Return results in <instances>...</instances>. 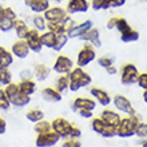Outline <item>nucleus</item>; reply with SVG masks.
Segmentation results:
<instances>
[{
    "label": "nucleus",
    "instance_id": "nucleus-46",
    "mask_svg": "<svg viewBox=\"0 0 147 147\" xmlns=\"http://www.w3.org/2000/svg\"><path fill=\"white\" fill-rule=\"evenodd\" d=\"M143 100L147 103V91H144V92H143Z\"/></svg>",
    "mask_w": 147,
    "mask_h": 147
},
{
    "label": "nucleus",
    "instance_id": "nucleus-9",
    "mask_svg": "<svg viewBox=\"0 0 147 147\" xmlns=\"http://www.w3.org/2000/svg\"><path fill=\"white\" fill-rule=\"evenodd\" d=\"M16 19H18V15H16L15 9L12 7H4L0 15V31L5 32V34L12 31Z\"/></svg>",
    "mask_w": 147,
    "mask_h": 147
},
{
    "label": "nucleus",
    "instance_id": "nucleus-47",
    "mask_svg": "<svg viewBox=\"0 0 147 147\" xmlns=\"http://www.w3.org/2000/svg\"><path fill=\"white\" fill-rule=\"evenodd\" d=\"M51 1H55V3H63V1H64V0H51Z\"/></svg>",
    "mask_w": 147,
    "mask_h": 147
},
{
    "label": "nucleus",
    "instance_id": "nucleus-43",
    "mask_svg": "<svg viewBox=\"0 0 147 147\" xmlns=\"http://www.w3.org/2000/svg\"><path fill=\"white\" fill-rule=\"evenodd\" d=\"M31 76H34V75H32V71H30V70H24L20 72L22 80H23V79H31Z\"/></svg>",
    "mask_w": 147,
    "mask_h": 147
},
{
    "label": "nucleus",
    "instance_id": "nucleus-27",
    "mask_svg": "<svg viewBox=\"0 0 147 147\" xmlns=\"http://www.w3.org/2000/svg\"><path fill=\"white\" fill-rule=\"evenodd\" d=\"M40 40H42L43 47L52 50L55 46V40H56V34L50 30H46V31L40 32Z\"/></svg>",
    "mask_w": 147,
    "mask_h": 147
},
{
    "label": "nucleus",
    "instance_id": "nucleus-15",
    "mask_svg": "<svg viewBox=\"0 0 147 147\" xmlns=\"http://www.w3.org/2000/svg\"><path fill=\"white\" fill-rule=\"evenodd\" d=\"M94 27L92 20H84L82 23H75L72 27L67 31V35L70 39H79L82 35H84L90 28Z\"/></svg>",
    "mask_w": 147,
    "mask_h": 147
},
{
    "label": "nucleus",
    "instance_id": "nucleus-20",
    "mask_svg": "<svg viewBox=\"0 0 147 147\" xmlns=\"http://www.w3.org/2000/svg\"><path fill=\"white\" fill-rule=\"evenodd\" d=\"M80 40H83V42L86 43H90L91 46H94L95 48H99V47H102V40H100V32H99V30L95 27L90 28L88 31L86 32L84 35H82Z\"/></svg>",
    "mask_w": 147,
    "mask_h": 147
},
{
    "label": "nucleus",
    "instance_id": "nucleus-35",
    "mask_svg": "<svg viewBox=\"0 0 147 147\" xmlns=\"http://www.w3.org/2000/svg\"><path fill=\"white\" fill-rule=\"evenodd\" d=\"M90 7L94 11H102V9H109L107 7V0H91L90 1Z\"/></svg>",
    "mask_w": 147,
    "mask_h": 147
},
{
    "label": "nucleus",
    "instance_id": "nucleus-18",
    "mask_svg": "<svg viewBox=\"0 0 147 147\" xmlns=\"http://www.w3.org/2000/svg\"><path fill=\"white\" fill-rule=\"evenodd\" d=\"M95 109H96V102H95V99H91V98L78 96L72 102L74 111H79V110H91V111H94Z\"/></svg>",
    "mask_w": 147,
    "mask_h": 147
},
{
    "label": "nucleus",
    "instance_id": "nucleus-2",
    "mask_svg": "<svg viewBox=\"0 0 147 147\" xmlns=\"http://www.w3.org/2000/svg\"><path fill=\"white\" fill-rule=\"evenodd\" d=\"M51 128L54 130L60 139H66V138H80L82 131L80 128L72 124L70 120H67L66 118H56L51 122Z\"/></svg>",
    "mask_w": 147,
    "mask_h": 147
},
{
    "label": "nucleus",
    "instance_id": "nucleus-23",
    "mask_svg": "<svg viewBox=\"0 0 147 147\" xmlns=\"http://www.w3.org/2000/svg\"><path fill=\"white\" fill-rule=\"evenodd\" d=\"M51 74V68L46 64H43V63H38L34 66V70H32V75L35 76L36 80L39 82H44L46 79H48Z\"/></svg>",
    "mask_w": 147,
    "mask_h": 147
},
{
    "label": "nucleus",
    "instance_id": "nucleus-49",
    "mask_svg": "<svg viewBox=\"0 0 147 147\" xmlns=\"http://www.w3.org/2000/svg\"><path fill=\"white\" fill-rule=\"evenodd\" d=\"M3 5H1V4H0V15H1V12H3Z\"/></svg>",
    "mask_w": 147,
    "mask_h": 147
},
{
    "label": "nucleus",
    "instance_id": "nucleus-3",
    "mask_svg": "<svg viewBox=\"0 0 147 147\" xmlns=\"http://www.w3.org/2000/svg\"><path fill=\"white\" fill-rule=\"evenodd\" d=\"M68 80H70V91L76 92L83 87H88L92 82V78L88 72L83 70V67H74L68 74Z\"/></svg>",
    "mask_w": 147,
    "mask_h": 147
},
{
    "label": "nucleus",
    "instance_id": "nucleus-16",
    "mask_svg": "<svg viewBox=\"0 0 147 147\" xmlns=\"http://www.w3.org/2000/svg\"><path fill=\"white\" fill-rule=\"evenodd\" d=\"M90 9V1L87 0H67L66 11L68 15H76V13H84Z\"/></svg>",
    "mask_w": 147,
    "mask_h": 147
},
{
    "label": "nucleus",
    "instance_id": "nucleus-8",
    "mask_svg": "<svg viewBox=\"0 0 147 147\" xmlns=\"http://www.w3.org/2000/svg\"><path fill=\"white\" fill-rule=\"evenodd\" d=\"M139 76V70L134 63H126L120 68V82L123 86H132L136 84Z\"/></svg>",
    "mask_w": 147,
    "mask_h": 147
},
{
    "label": "nucleus",
    "instance_id": "nucleus-48",
    "mask_svg": "<svg viewBox=\"0 0 147 147\" xmlns=\"http://www.w3.org/2000/svg\"><path fill=\"white\" fill-rule=\"evenodd\" d=\"M142 147H147V140H144L143 143H142Z\"/></svg>",
    "mask_w": 147,
    "mask_h": 147
},
{
    "label": "nucleus",
    "instance_id": "nucleus-45",
    "mask_svg": "<svg viewBox=\"0 0 147 147\" xmlns=\"http://www.w3.org/2000/svg\"><path fill=\"white\" fill-rule=\"evenodd\" d=\"M105 70L109 75H116V74H118V68H116L114 64H112V66H109L107 68H105Z\"/></svg>",
    "mask_w": 147,
    "mask_h": 147
},
{
    "label": "nucleus",
    "instance_id": "nucleus-37",
    "mask_svg": "<svg viewBox=\"0 0 147 147\" xmlns=\"http://www.w3.org/2000/svg\"><path fill=\"white\" fill-rule=\"evenodd\" d=\"M98 64L102 67V68H107L109 66H112L114 64V59L109 55H103L100 58H98Z\"/></svg>",
    "mask_w": 147,
    "mask_h": 147
},
{
    "label": "nucleus",
    "instance_id": "nucleus-41",
    "mask_svg": "<svg viewBox=\"0 0 147 147\" xmlns=\"http://www.w3.org/2000/svg\"><path fill=\"white\" fill-rule=\"evenodd\" d=\"M126 4V0H107V7L110 8H119Z\"/></svg>",
    "mask_w": 147,
    "mask_h": 147
},
{
    "label": "nucleus",
    "instance_id": "nucleus-44",
    "mask_svg": "<svg viewBox=\"0 0 147 147\" xmlns=\"http://www.w3.org/2000/svg\"><path fill=\"white\" fill-rule=\"evenodd\" d=\"M5 130H7V122H5L4 118H0V135L4 134Z\"/></svg>",
    "mask_w": 147,
    "mask_h": 147
},
{
    "label": "nucleus",
    "instance_id": "nucleus-24",
    "mask_svg": "<svg viewBox=\"0 0 147 147\" xmlns=\"http://www.w3.org/2000/svg\"><path fill=\"white\" fill-rule=\"evenodd\" d=\"M18 86H19L20 92H23L24 95H28V96L34 95L36 92V90H38L36 82L32 80V79H23V80H20L18 83Z\"/></svg>",
    "mask_w": 147,
    "mask_h": 147
},
{
    "label": "nucleus",
    "instance_id": "nucleus-10",
    "mask_svg": "<svg viewBox=\"0 0 147 147\" xmlns=\"http://www.w3.org/2000/svg\"><path fill=\"white\" fill-rule=\"evenodd\" d=\"M74 68V60L67 55H58L52 64V71L58 75H68L70 71Z\"/></svg>",
    "mask_w": 147,
    "mask_h": 147
},
{
    "label": "nucleus",
    "instance_id": "nucleus-11",
    "mask_svg": "<svg viewBox=\"0 0 147 147\" xmlns=\"http://www.w3.org/2000/svg\"><path fill=\"white\" fill-rule=\"evenodd\" d=\"M59 140H60V136L54 130H50V131L38 134L35 139V144L36 147H52L58 143Z\"/></svg>",
    "mask_w": 147,
    "mask_h": 147
},
{
    "label": "nucleus",
    "instance_id": "nucleus-32",
    "mask_svg": "<svg viewBox=\"0 0 147 147\" xmlns=\"http://www.w3.org/2000/svg\"><path fill=\"white\" fill-rule=\"evenodd\" d=\"M26 118H27L30 122H32V123H36L39 120L44 119V112L39 109H32V110H30V111H27Z\"/></svg>",
    "mask_w": 147,
    "mask_h": 147
},
{
    "label": "nucleus",
    "instance_id": "nucleus-42",
    "mask_svg": "<svg viewBox=\"0 0 147 147\" xmlns=\"http://www.w3.org/2000/svg\"><path fill=\"white\" fill-rule=\"evenodd\" d=\"M76 112L82 118H84V119H91V118H94V111H91V110H79V111H76Z\"/></svg>",
    "mask_w": 147,
    "mask_h": 147
},
{
    "label": "nucleus",
    "instance_id": "nucleus-21",
    "mask_svg": "<svg viewBox=\"0 0 147 147\" xmlns=\"http://www.w3.org/2000/svg\"><path fill=\"white\" fill-rule=\"evenodd\" d=\"M99 118H100V119L103 120L106 124H109V126H112V127H118V124H119L120 119H122L118 112L112 111V110H109V109L103 110Z\"/></svg>",
    "mask_w": 147,
    "mask_h": 147
},
{
    "label": "nucleus",
    "instance_id": "nucleus-50",
    "mask_svg": "<svg viewBox=\"0 0 147 147\" xmlns=\"http://www.w3.org/2000/svg\"><path fill=\"white\" fill-rule=\"evenodd\" d=\"M144 1H147V0H144Z\"/></svg>",
    "mask_w": 147,
    "mask_h": 147
},
{
    "label": "nucleus",
    "instance_id": "nucleus-25",
    "mask_svg": "<svg viewBox=\"0 0 147 147\" xmlns=\"http://www.w3.org/2000/svg\"><path fill=\"white\" fill-rule=\"evenodd\" d=\"M30 26L27 24V22L23 19H16L15 26H13V31H15L18 39H26L28 31H30Z\"/></svg>",
    "mask_w": 147,
    "mask_h": 147
},
{
    "label": "nucleus",
    "instance_id": "nucleus-34",
    "mask_svg": "<svg viewBox=\"0 0 147 147\" xmlns=\"http://www.w3.org/2000/svg\"><path fill=\"white\" fill-rule=\"evenodd\" d=\"M34 130H35L36 134H42V132L50 131V130H52V128H51V122H48V120H46V119L39 120V122L35 123V126H34Z\"/></svg>",
    "mask_w": 147,
    "mask_h": 147
},
{
    "label": "nucleus",
    "instance_id": "nucleus-36",
    "mask_svg": "<svg viewBox=\"0 0 147 147\" xmlns=\"http://www.w3.org/2000/svg\"><path fill=\"white\" fill-rule=\"evenodd\" d=\"M11 107V103H9V99L4 92V88H0V110L3 111H7Z\"/></svg>",
    "mask_w": 147,
    "mask_h": 147
},
{
    "label": "nucleus",
    "instance_id": "nucleus-4",
    "mask_svg": "<svg viewBox=\"0 0 147 147\" xmlns=\"http://www.w3.org/2000/svg\"><path fill=\"white\" fill-rule=\"evenodd\" d=\"M142 118L139 115L132 114V115H127L126 118H122L116 127V136L119 138H131L135 135L136 128L139 126V123L142 122Z\"/></svg>",
    "mask_w": 147,
    "mask_h": 147
},
{
    "label": "nucleus",
    "instance_id": "nucleus-38",
    "mask_svg": "<svg viewBox=\"0 0 147 147\" xmlns=\"http://www.w3.org/2000/svg\"><path fill=\"white\" fill-rule=\"evenodd\" d=\"M62 147H82L79 138H66L63 140Z\"/></svg>",
    "mask_w": 147,
    "mask_h": 147
},
{
    "label": "nucleus",
    "instance_id": "nucleus-40",
    "mask_svg": "<svg viewBox=\"0 0 147 147\" xmlns=\"http://www.w3.org/2000/svg\"><path fill=\"white\" fill-rule=\"evenodd\" d=\"M136 84L139 86L140 88H143V91H147V72H142V74L139 72Z\"/></svg>",
    "mask_w": 147,
    "mask_h": 147
},
{
    "label": "nucleus",
    "instance_id": "nucleus-33",
    "mask_svg": "<svg viewBox=\"0 0 147 147\" xmlns=\"http://www.w3.org/2000/svg\"><path fill=\"white\" fill-rule=\"evenodd\" d=\"M12 82V72L7 67H0V86H7Z\"/></svg>",
    "mask_w": 147,
    "mask_h": 147
},
{
    "label": "nucleus",
    "instance_id": "nucleus-14",
    "mask_svg": "<svg viewBox=\"0 0 147 147\" xmlns=\"http://www.w3.org/2000/svg\"><path fill=\"white\" fill-rule=\"evenodd\" d=\"M13 55V58H18V59H27L31 50L28 47L27 42L24 39H18L16 42L12 43L11 46V50H9Z\"/></svg>",
    "mask_w": 147,
    "mask_h": 147
},
{
    "label": "nucleus",
    "instance_id": "nucleus-29",
    "mask_svg": "<svg viewBox=\"0 0 147 147\" xmlns=\"http://www.w3.org/2000/svg\"><path fill=\"white\" fill-rule=\"evenodd\" d=\"M32 27L38 30L39 32H43L47 30V20L44 19L43 13H38V15L32 16Z\"/></svg>",
    "mask_w": 147,
    "mask_h": 147
},
{
    "label": "nucleus",
    "instance_id": "nucleus-22",
    "mask_svg": "<svg viewBox=\"0 0 147 147\" xmlns=\"http://www.w3.org/2000/svg\"><path fill=\"white\" fill-rule=\"evenodd\" d=\"M42 96L44 100L51 102V103H58L63 99V95L55 87H44L42 90Z\"/></svg>",
    "mask_w": 147,
    "mask_h": 147
},
{
    "label": "nucleus",
    "instance_id": "nucleus-28",
    "mask_svg": "<svg viewBox=\"0 0 147 147\" xmlns=\"http://www.w3.org/2000/svg\"><path fill=\"white\" fill-rule=\"evenodd\" d=\"M55 88L58 90L59 92L64 94L70 90V80H68V75H59L55 80Z\"/></svg>",
    "mask_w": 147,
    "mask_h": 147
},
{
    "label": "nucleus",
    "instance_id": "nucleus-6",
    "mask_svg": "<svg viewBox=\"0 0 147 147\" xmlns=\"http://www.w3.org/2000/svg\"><path fill=\"white\" fill-rule=\"evenodd\" d=\"M44 19L50 23H67L71 19V15H68V12L66 11V8L60 7V5H54L50 7L44 13Z\"/></svg>",
    "mask_w": 147,
    "mask_h": 147
},
{
    "label": "nucleus",
    "instance_id": "nucleus-5",
    "mask_svg": "<svg viewBox=\"0 0 147 147\" xmlns=\"http://www.w3.org/2000/svg\"><path fill=\"white\" fill-rule=\"evenodd\" d=\"M4 92L9 99L11 106H15V107H26L31 102V96L20 92L18 83H13V82L8 83L7 86H4Z\"/></svg>",
    "mask_w": 147,
    "mask_h": 147
},
{
    "label": "nucleus",
    "instance_id": "nucleus-12",
    "mask_svg": "<svg viewBox=\"0 0 147 147\" xmlns=\"http://www.w3.org/2000/svg\"><path fill=\"white\" fill-rule=\"evenodd\" d=\"M24 40L27 42V44H28V47H30L31 52H35V54L42 52L43 44H42V40H40V32H39L38 30H35L34 27H31Z\"/></svg>",
    "mask_w": 147,
    "mask_h": 147
},
{
    "label": "nucleus",
    "instance_id": "nucleus-1",
    "mask_svg": "<svg viewBox=\"0 0 147 147\" xmlns=\"http://www.w3.org/2000/svg\"><path fill=\"white\" fill-rule=\"evenodd\" d=\"M107 28L109 30H116L120 34V40L123 43H132L139 40V32L128 24V22L124 18H118L114 16L107 22Z\"/></svg>",
    "mask_w": 147,
    "mask_h": 147
},
{
    "label": "nucleus",
    "instance_id": "nucleus-19",
    "mask_svg": "<svg viewBox=\"0 0 147 147\" xmlns=\"http://www.w3.org/2000/svg\"><path fill=\"white\" fill-rule=\"evenodd\" d=\"M90 94H91V96L95 99V102H98V103L100 106H103V107L110 106V103L112 102V99L109 95V92L105 91L103 88H100V87H91Z\"/></svg>",
    "mask_w": 147,
    "mask_h": 147
},
{
    "label": "nucleus",
    "instance_id": "nucleus-30",
    "mask_svg": "<svg viewBox=\"0 0 147 147\" xmlns=\"http://www.w3.org/2000/svg\"><path fill=\"white\" fill-rule=\"evenodd\" d=\"M68 40H70V38H68L67 34H56V40H55V46L52 50H54L55 52H60V51L67 46Z\"/></svg>",
    "mask_w": 147,
    "mask_h": 147
},
{
    "label": "nucleus",
    "instance_id": "nucleus-7",
    "mask_svg": "<svg viewBox=\"0 0 147 147\" xmlns=\"http://www.w3.org/2000/svg\"><path fill=\"white\" fill-rule=\"evenodd\" d=\"M96 59V51H95V47L91 46L90 43H86L83 44L79 52H78V56H76V66L79 67H87L88 64L94 62Z\"/></svg>",
    "mask_w": 147,
    "mask_h": 147
},
{
    "label": "nucleus",
    "instance_id": "nucleus-13",
    "mask_svg": "<svg viewBox=\"0 0 147 147\" xmlns=\"http://www.w3.org/2000/svg\"><path fill=\"white\" fill-rule=\"evenodd\" d=\"M114 106H115V109L118 110L119 112H123V114H127V115H132V114H135V110L132 107V103L130 102L128 98H126L124 95H115L114 99Z\"/></svg>",
    "mask_w": 147,
    "mask_h": 147
},
{
    "label": "nucleus",
    "instance_id": "nucleus-26",
    "mask_svg": "<svg viewBox=\"0 0 147 147\" xmlns=\"http://www.w3.org/2000/svg\"><path fill=\"white\" fill-rule=\"evenodd\" d=\"M13 60H15V58H13V55H12L11 51L7 50L5 47L0 46V67H7V68H9V67L13 64Z\"/></svg>",
    "mask_w": 147,
    "mask_h": 147
},
{
    "label": "nucleus",
    "instance_id": "nucleus-17",
    "mask_svg": "<svg viewBox=\"0 0 147 147\" xmlns=\"http://www.w3.org/2000/svg\"><path fill=\"white\" fill-rule=\"evenodd\" d=\"M24 4L30 8L32 13H44L51 7V0H24Z\"/></svg>",
    "mask_w": 147,
    "mask_h": 147
},
{
    "label": "nucleus",
    "instance_id": "nucleus-31",
    "mask_svg": "<svg viewBox=\"0 0 147 147\" xmlns=\"http://www.w3.org/2000/svg\"><path fill=\"white\" fill-rule=\"evenodd\" d=\"M107 127H109V124H106L100 118H94L92 122H91V128H92V131L99 134V135H102Z\"/></svg>",
    "mask_w": 147,
    "mask_h": 147
},
{
    "label": "nucleus",
    "instance_id": "nucleus-39",
    "mask_svg": "<svg viewBox=\"0 0 147 147\" xmlns=\"http://www.w3.org/2000/svg\"><path fill=\"white\" fill-rule=\"evenodd\" d=\"M135 135L139 136L140 139H147V123L140 122L139 126H138V128H136Z\"/></svg>",
    "mask_w": 147,
    "mask_h": 147
}]
</instances>
